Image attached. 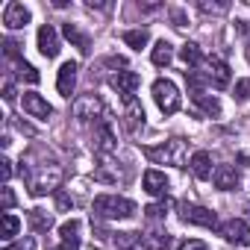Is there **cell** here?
<instances>
[{
	"label": "cell",
	"mask_w": 250,
	"mask_h": 250,
	"mask_svg": "<svg viewBox=\"0 0 250 250\" xmlns=\"http://www.w3.org/2000/svg\"><path fill=\"white\" fill-rule=\"evenodd\" d=\"M56 203H59V209H68V206H71V197H68V194H59Z\"/></svg>",
	"instance_id": "cell-37"
},
{
	"label": "cell",
	"mask_w": 250,
	"mask_h": 250,
	"mask_svg": "<svg viewBox=\"0 0 250 250\" xmlns=\"http://www.w3.org/2000/svg\"><path fill=\"white\" fill-rule=\"evenodd\" d=\"M180 250H209L203 241H197V238H186L183 244H180Z\"/></svg>",
	"instance_id": "cell-31"
},
{
	"label": "cell",
	"mask_w": 250,
	"mask_h": 250,
	"mask_svg": "<svg viewBox=\"0 0 250 250\" xmlns=\"http://www.w3.org/2000/svg\"><path fill=\"white\" fill-rule=\"evenodd\" d=\"M188 165H191V174H194L197 180H209V177H212V159H209L206 150H197Z\"/></svg>",
	"instance_id": "cell-15"
},
{
	"label": "cell",
	"mask_w": 250,
	"mask_h": 250,
	"mask_svg": "<svg viewBox=\"0 0 250 250\" xmlns=\"http://www.w3.org/2000/svg\"><path fill=\"white\" fill-rule=\"evenodd\" d=\"M232 97H235V100H244V103L250 100V77L235 83V94H232Z\"/></svg>",
	"instance_id": "cell-27"
},
{
	"label": "cell",
	"mask_w": 250,
	"mask_h": 250,
	"mask_svg": "<svg viewBox=\"0 0 250 250\" xmlns=\"http://www.w3.org/2000/svg\"><path fill=\"white\" fill-rule=\"evenodd\" d=\"M3 250H36V241L33 238H21V241H9Z\"/></svg>",
	"instance_id": "cell-29"
},
{
	"label": "cell",
	"mask_w": 250,
	"mask_h": 250,
	"mask_svg": "<svg viewBox=\"0 0 250 250\" xmlns=\"http://www.w3.org/2000/svg\"><path fill=\"white\" fill-rule=\"evenodd\" d=\"M18 77L27 80V83H39V80H42V74H39L33 65H27V62H18Z\"/></svg>",
	"instance_id": "cell-26"
},
{
	"label": "cell",
	"mask_w": 250,
	"mask_h": 250,
	"mask_svg": "<svg viewBox=\"0 0 250 250\" xmlns=\"http://www.w3.org/2000/svg\"><path fill=\"white\" fill-rule=\"evenodd\" d=\"M124 42H127L133 50H142L150 42V33L147 30H127V33H124Z\"/></svg>",
	"instance_id": "cell-22"
},
{
	"label": "cell",
	"mask_w": 250,
	"mask_h": 250,
	"mask_svg": "<svg viewBox=\"0 0 250 250\" xmlns=\"http://www.w3.org/2000/svg\"><path fill=\"white\" fill-rule=\"evenodd\" d=\"M153 100H156V106L165 112V115H174V112H180V91H177V85L171 83V80H156L153 83Z\"/></svg>",
	"instance_id": "cell-4"
},
{
	"label": "cell",
	"mask_w": 250,
	"mask_h": 250,
	"mask_svg": "<svg viewBox=\"0 0 250 250\" xmlns=\"http://www.w3.org/2000/svg\"><path fill=\"white\" fill-rule=\"evenodd\" d=\"M3 97H6V100H12V97H15V88H12V80H6V85H3Z\"/></svg>",
	"instance_id": "cell-36"
},
{
	"label": "cell",
	"mask_w": 250,
	"mask_h": 250,
	"mask_svg": "<svg viewBox=\"0 0 250 250\" xmlns=\"http://www.w3.org/2000/svg\"><path fill=\"white\" fill-rule=\"evenodd\" d=\"M142 244L147 247V250H168L171 247V235L168 232H147V235H142Z\"/></svg>",
	"instance_id": "cell-19"
},
{
	"label": "cell",
	"mask_w": 250,
	"mask_h": 250,
	"mask_svg": "<svg viewBox=\"0 0 250 250\" xmlns=\"http://www.w3.org/2000/svg\"><path fill=\"white\" fill-rule=\"evenodd\" d=\"M212 180H215V186L224 188V191H229V188L238 186V174H235V168H229V165H221V168L212 174Z\"/></svg>",
	"instance_id": "cell-17"
},
{
	"label": "cell",
	"mask_w": 250,
	"mask_h": 250,
	"mask_svg": "<svg viewBox=\"0 0 250 250\" xmlns=\"http://www.w3.org/2000/svg\"><path fill=\"white\" fill-rule=\"evenodd\" d=\"M30 221H33V227H36V229H50V224H53V218H50V215H44L42 209H33V212H30Z\"/></svg>",
	"instance_id": "cell-25"
},
{
	"label": "cell",
	"mask_w": 250,
	"mask_h": 250,
	"mask_svg": "<svg viewBox=\"0 0 250 250\" xmlns=\"http://www.w3.org/2000/svg\"><path fill=\"white\" fill-rule=\"evenodd\" d=\"M59 250H80V238H62Z\"/></svg>",
	"instance_id": "cell-34"
},
{
	"label": "cell",
	"mask_w": 250,
	"mask_h": 250,
	"mask_svg": "<svg viewBox=\"0 0 250 250\" xmlns=\"http://www.w3.org/2000/svg\"><path fill=\"white\" fill-rule=\"evenodd\" d=\"M191 97H194V103L206 112V115H221V103H218V97H209V94H203V91H191Z\"/></svg>",
	"instance_id": "cell-20"
},
{
	"label": "cell",
	"mask_w": 250,
	"mask_h": 250,
	"mask_svg": "<svg viewBox=\"0 0 250 250\" xmlns=\"http://www.w3.org/2000/svg\"><path fill=\"white\" fill-rule=\"evenodd\" d=\"M209 83L215 88H227L229 85V65L221 56H212L209 59Z\"/></svg>",
	"instance_id": "cell-12"
},
{
	"label": "cell",
	"mask_w": 250,
	"mask_h": 250,
	"mask_svg": "<svg viewBox=\"0 0 250 250\" xmlns=\"http://www.w3.org/2000/svg\"><path fill=\"white\" fill-rule=\"evenodd\" d=\"M180 59H183L188 68H194V65H200V62H203V53H200V47H197L194 42H188V44H183V47H180Z\"/></svg>",
	"instance_id": "cell-21"
},
{
	"label": "cell",
	"mask_w": 250,
	"mask_h": 250,
	"mask_svg": "<svg viewBox=\"0 0 250 250\" xmlns=\"http://www.w3.org/2000/svg\"><path fill=\"white\" fill-rule=\"evenodd\" d=\"M39 50H42V56H47V59H53V56L59 53V36H56V30H53L50 24H44V27L39 30Z\"/></svg>",
	"instance_id": "cell-11"
},
{
	"label": "cell",
	"mask_w": 250,
	"mask_h": 250,
	"mask_svg": "<svg viewBox=\"0 0 250 250\" xmlns=\"http://www.w3.org/2000/svg\"><path fill=\"white\" fill-rule=\"evenodd\" d=\"M183 221H188V224H200V227H206V229H215V227H218L215 212L206 209V206H188V203H183Z\"/></svg>",
	"instance_id": "cell-8"
},
{
	"label": "cell",
	"mask_w": 250,
	"mask_h": 250,
	"mask_svg": "<svg viewBox=\"0 0 250 250\" xmlns=\"http://www.w3.org/2000/svg\"><path fill=\"white\" fill-rule=\"evenodd\" d=\"M150 59H153V65H159V68H168V65H171V59H174V47H171V44L162 39V42H156V47H153Z\"/></svg>",
	"instance_id": "cell-18"
},
{
	"label": "cell",
	"mask_w": 250,
	"mask_h": 250,
	"mask_svg": "<svg viewBox=\"0 0 250 250\" xmlns=\"http://www.w3.org/2000/svg\"><path fill=\"white\" fill-rule=\"evenodd\" d=\"M165 212H168V203H150V206L145 209V215H147V218H162Z\"/></svg>",
	"instance_id": "cell-30"
},
{
	"label": "cell",
	"mask_w": 250,
	"mask_h": 250,
	"mask_svg": "<svg viewBox=\"0 0 250 250\" xmlns=\"http://www.w3.org/2000/svg\"><path fill=\"white\" fill-rule=\"evenodd\" d=\"M91 212L97 218H106V221H124V218L136 215V203L127 197H118V194H100V197H94Z\"/></svg>",
	"instance_id": "cell-1"
},
{
	"label": "cell",
	"mask_w": 250,
	"mask_h": 250,
	"mask_svg": "<svg viewBox=\"0 0 250 250\" xmlns=\"http://www.w3.org/2000/svg\"><path fill=\"white\" fill-rule=\"evenodd\" d=\"M145 156L156 165H174L183 168L186 165V142L183 139H168L159 147H145Z\"/></svg>",
	"instance_id": "cell-2"
},
{
	"label": "cell",
	"mask_w": 250,
	"mask_h": 250,
	"mask_svg": "<svg viewBox=\"0 0 250 250\" xmlns=\"http://www.w3.org/2000/svg\"><path fill=\"white\" fill-rule=\"evenodd\" d=\"M165 188H168V177L162 171H147L145 174V191L147 194L159 197V194H165Z\"/></svg>",
	"instance_id": "cell-16"
},
{
	"label": "cell",
	"mask_w": 250,
	"mask_h": 250,
	"mask_svg": "<svg viewBox=\"0 0 250 250\" xmlns=\"http://www.w3.org/2000/svg\"><path fill=\"white\" fill-rule=\"evenodd\" d=\"M0 177H3V183H9V177H12V162L9 159L0 162Z\"/></svg>",
	"instance_id": "cell-33"
},
{
	"label": "cell",
	"mask_w": 250,
	"mask_h": 250,
	"mask_svg": "<svg viewBox=\"0 0 250 250\" xmlns=\"http://www.w3.org/2000/svg\"><path fill=\"white\" fill-rule=\"evenodd\" d=\"M109 85L121 94L124 103H133L136 100V88L142 85V77L136 71H118L115 77H109Z\"/></svg>",
	"instance_id": "cell-5"
},
{
	"label": "cell",
	"mask_w": 250,
	"mask_h": 250,
	"mask_svg": "<svg viewBox=\"0 0 250 250\" xmlns=\"http://www.w3.org/2000/svg\"><path fill=\"white\" fill-rule=\"evenodd\" d=\"M59 183H62V168H56V165L39 168V171L30 177V194L42 197V194H47V191H56Z\"/></svg>",
	"instance_id": "cell-3"
},
{
	"label": "cell",
	"mask_w": 250,
	"mask_h": 250,
	"mask_svg": "<svg viewBox=\"0 0 250 250\" xmlns=\"http://www.w3.org/2000/svg\"><path fill=\"white\" fill-rule=\"evenodd\" d=\"M59 232H62V238H77V232H80V221H65L62 227H59Z\"/></svg>",
	"instance_id": "cell-28"
},
{
	"label": "cell",
	"mask_w": 250,
	"mask_h": 250,
	"mask_svg": "<svg viewBox=\"0 0 250 250\" xmlns=\"http://www.w3.org/2000/svg\"><path fill=\"white\" fill-rule=\"evenodd\" d=\"M18 227H21V221H18L12 212H3V221H0V235H3V238H12V235L18 232Z\"/></svg>",
	"instance_id": "cell-24"
},
{
	"label": "cell",
	"mask_w": 250,
	"mask_h": 250,
	"mask_svg": "<svg viewBox=\"0 0 250 250\" xmlns=\"http://www.w3.org/2000/svg\"><path fill=\"white\" fill-rule=\"evenodd\" d=\"M3 24H6V30H21V27H27V24H30V9H27L24 3H6V9H3Z\"/></svg>",
	"instance_id": "cell-9"
},
{
	"label": "cell",
	"mask_w": 250,
	"mask_h": 250,
	"mask_svg": "<svg viewBox=\"0 0 250 250\" xmlns=\"http://www.w3.org/2000/svg\"><path fill=\"white\" fill-rule=\"evenodd\" d=\"M124 124H127V130H130V133H139V130L145 127V109H142L139 100L127 103V112H124Z\"/></svg>",
	"instance_id": "cell-14"
},
{
	"label": "cell",
	"mask_w": 250,
	"mask_h": 250,
	"mask_svg": "<svg viewBox=\"0 0 250 250\" xmlns=\"http://www.w3.org/2000/svg\"><path fill=\"white\" fill-rule=\"evenodd\" d=\"M12 206H15V194H12V188L6 186V188H3V212H9Z\"/></svg>",
	"instance_id": "cell-32"
},
{
	"label": "cell",
	"mask_w": 250,
	"mask_h": 250,
	"mask_svg": "<svg viewBox=\"0 0 250 250\" xmlns=\"http://www.w3.org/2000/svg\"><path fill=\"white\" fill-rule=\"evenodd\" d=\"M74 85H77V62H65L59 68V77H56V88H59L62 97H71Z\"/></svg>",
	"instance_id": "cell-10"
},
{
	"label": "cell",
	"mask_w": 250,
	"mask_h": 250,
	"mask_svg": "<svg viewBox=\"0 0 250 250\" xmlns=\"http://www.w3.org/2000/svg\"><path fill=\"white\" fill-rule=\"evenodd\" d=\"M221 235L229 244H238V247H247L250 244V227L241 218H229L227 224H221Z\"/></svg>",
	"instance_id": "cell-6"
},
{
	"label": "cell",
	"mask_w": 250,
	"mask_h": 250,
	"mask_svg": "<svg viewBox=\"0 0 250 250\" xmlns=\"http://www.w3.org/2000/svg\"><path fill=\"white\" fill-rule=\"evenodd\" d=\"M100 112H103V103H100L97 94H83V97L74 100V118H77V121H91V118H97Z\"/></svg>",
	"instance_id": "cell-7"
},
{
	"label": "cell",
	"mask_w": 250,
	"mask_h": 250,
	"mask_svg": "<svg viewBox=\"0 0 250 250\" xmlns=\"http://www.w3.org/2000/svg\"><path fill=\"white\" fill-rule=\"evenodd\" d=\"M21 103H24V112H30L33 118H47V115H53V106H50L42 94H33V91H30V94H24Z\"/></svg>",
	"instance_id": "cell-13"
},
{
	"label": "cell",
	"mask_w": 250,
	"mask_h": 250,
	"mask_svg": "<svg viewBox=\"0 0 250 250\" xmlns=\"http://www.w3.org/2000/svg\"><path fill=\"white\" fill-rule=\"evenodd\" d=\"M3 47H6V56H12V59H18V44H15V42H6Z\"/></svg>",
	"instance_id": "cell-35"
},
{
	"label": "cell",
	"mask_w": 250,
	"mask_h": 250,
	"mask_svg": "<svg viewBox=\"0 0 250 250\" xmlns=\"http://www.w3.org/2000/svg\"><path fill=\"white\" fill-rule=\"evenodd\" d=\"M62 33H65V39H68V42H74L83 53H88V39L77 30V24H65V27H62Z\"/></svg>",
	"instance_id": "cell-23"
}]
</instances>
